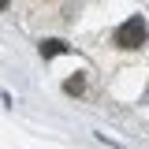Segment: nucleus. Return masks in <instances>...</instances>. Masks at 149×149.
<instances>
[{"mask_svg": "<svg viewBox=\"0 0 149 149\" xmlns=\"http://www.w3.org/2000/svg\"><path fill=\"white\" fill-rule=\"evenodd\" d=\"M146 34H149L146 19L134 15V19H127V22L116 30V45H119V49H142V45H146Z\"/></svg>", "mask_w": 149, "mask_h": 149, "instance_id": "nucleus-1", "label": "nucleus"}, {"mask_svg": "<svg viewBox=\"0 0 149 149\" xmlns=\"http://www.w3.org/2000/svg\"><path fill=\"white\" fill-rule=\"evenodd\" d=\"M60 52H67V45H63V41H41V56H45V60H49V56H60Z\"/></svg>", "mask_w": 149, "mask_h": 149, "instance_id": "nucleus-2", "label": "nucleus"}, {"mask_svg": "<svg viewBox=\"0 0 149 149\" xmlns=\"http://www.w3.org/2000/svg\"><path fill=\"white\" fill-rule=\"evenodd\" d=\"M63 90H67V93H82V90H86V78H82V74H74V78L63 82Z\"/></svg>", "mask_w": 149, "mask_h": 149, "instance_id": "nucleus-3", "label": "nucleus"}, {"mask_svg": "<svg viewBox=\"0 0 149 149\" xmlns=\"http://www.w3.org/2000/svg\"><path fill=\"white\" fill-rule=\"evenodd\" d=\"M0 8H8V0H0Z\"/></svg>", "mask_w": 149, "mask_h": 149, "instance_id": "nucleus-4", "label": "nucleus"}]
</instances>
